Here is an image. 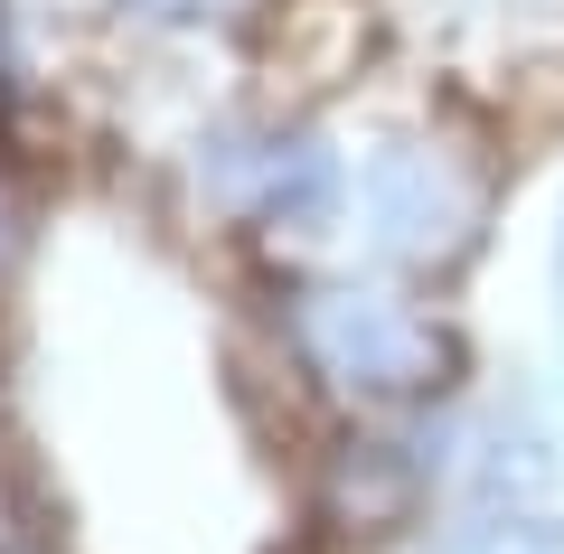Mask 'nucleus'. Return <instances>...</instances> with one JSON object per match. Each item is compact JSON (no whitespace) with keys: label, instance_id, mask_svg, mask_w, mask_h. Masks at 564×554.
<instances>
[{"label":"nucleus","instance_id":"nucleus-1","mask_svg":"<svg viewBox=\"0 0 564 554\" xmlns=\"http://www.w3.org/2000/svg\"><path fill=\"white\" fill-rule=\"evenodd\" d=\"M302 357L311 377L348 385V395H414L443 367V338L386 292H321L302 311Z\"/></svg>","mask_w":564,"mask_h":554},{"label":"nucleus","instance_id":"nucleus-2","mask_svg":"<svg viewBox=\"0 0 564 554\" xmlns=\"http://www.w3.org/2000/svg\"><path fill=\"white\" fill-rule=\"evenodd\" d=\"M480 226V188L452 170V151L433 141H395V151L367 160V236L404 263H443L470 245Z\"/></svg>","mask_w":564,"mask_h":554},{"label":"nucleus","instance_id":"nucleus-3","mask_svg":"<svg viewBox=\"0 0 564 554\" xmlns=\"http://www.w3.org/2000/svg\"><path fill=\"white\" fill-rule=\"evenodd\" d=\"M236 198L254 207V217H273V226H311L339 198V170H329V151H311V141H263V151H245Z\"/></svg>","mask_w":564,"mask_h":554},{"label":"nucleus","instance_id":"nucleus-4","mask_svg":"<svg viewBox=\"0 0 564 554\" xmlns=\"http://www.w3.org/2000/svg\"><path fill=\"white\" fill-rule=\"evenodd\" d=\"M329 498H339V517L377 526V517H395L404 498H414V470L395 460V442H358V452H339V470H329Z\"/></svg>","mask_w":564,"mask_h":554},{"label":"nucleus","instance_id":"nucleus-5","mask_svg":"<svg viewBox=\"0 0 564 554\" xmlns=\"http://www.w3.org/2000/svg\"><path fill=\"white\" fill-rule=\"evenodd\" d=\"M443 554H564V526H545V517H489V526L452 535Z\"/></svg>","mask_w":564,"mask_h":554},{"label":"nucleus","instance_id":"nucleus-6","mask_svg":"<svg viewBox=\"0 0 564 554\" xmlns=\"http://www.w3.org/2000/svg\"><path fill=\"white\" fill-rule=\"evenodd\" d=\"M141 20H198V10H217V0H132Z\"/></svg>","mask_w":564,"mask_h":554}]
</instances>
